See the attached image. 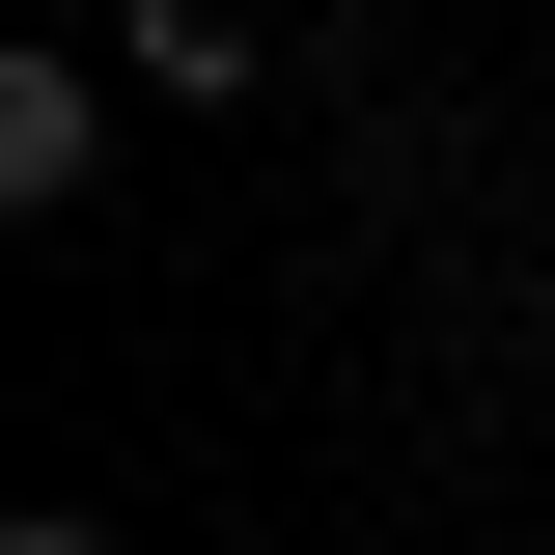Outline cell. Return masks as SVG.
Wrapping results in <instances>:
<instances>
[{
  "mask_svg": "<svg viewBox=\"0 0 555 555\" xmlns=\"http://www.w3.org/2000/svg\"><path fill=\"white\" fill-rule=\"evenodd\" d=\"M112 195V56H0V222H83Z\"/></svg>",
  "mask_w": 555,
  "mask_h": 555,
  "instance_id": "6da1fadb",
  "label": "cell"
},
{
  "mask_svg": "<svg viewBox=\"0 0 555 555\" xmlns=\"http://www.w3.org/2000/svg\"><path fill=\"white\" fill-rule=\"evenodd\" d=\"M0 555H112V528H83V500H28V528H0Z\"/></svg>",
  "mask_w": 555,
  "mask_h": 555,
  "instance_id": "7a4b0ae2",
  "label": "cell"
}]
</instances>
